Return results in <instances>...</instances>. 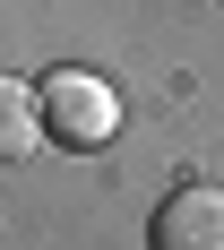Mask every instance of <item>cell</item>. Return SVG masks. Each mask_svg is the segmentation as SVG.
Instances as JSON below:
<instances>
[{
    "mask_svg": "<svg viewBox=\"0 0 224 250\" xmlns=\"http://www.w3.org/2000/svg\"><path fill=\"white\" fill-rule=\"evenodd\" d=\"M35 138H43V104H35V86H26V78L0 69V164H26V155H35Z\"/></svg>",
    "mask_w": 224,
    "mask_h": 250,
    "instance_id": "cell-3",
    "label": "cell"
},
{
    "mask_svg": "<svg viewBox=\"0 0 224 250\" xmlns=\"http://www.w3.org/2000/svg\"><path fill=\"white\" fill-rule=\"evenodd\" d=\"M147 250H224V181H181L155 207Z\"/></svg>",
    "mask_w": 224,
    "mask_h": 250,
    "instance_id": "cell-2",
    "label": "cell"
},
{
    "mask_svg": "<svg viewBox=\"0 0 224 250\" xmlns=\"http://www.w3.org/2000/svg\"><path fill=\"white\" fill-rule=\"evenodd\" d=\"M35 104H43V138H61V147H78V155L112 147V129H121V95H112L95 69H52L43 86H35Z\"/></svg>",
    "mask_w": 224,
    "mask_h": 250,
    "instance_id": "cell-1",
    "label": "cell"
}]
</instances>
